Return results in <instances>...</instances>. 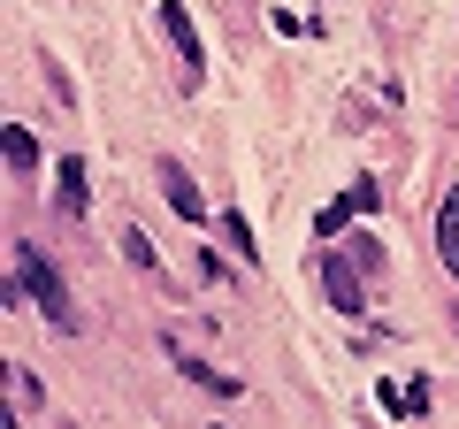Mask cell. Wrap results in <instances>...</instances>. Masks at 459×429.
Listing matches in <instances>:
<instances>
[{"instance_id": "obj_11", "label": "cell", "mask_w": 459, "mask_h": 429, "mask_svg": "<svg viewBox=\"0 0 459 429\" xmlns=\"http://www.w3.org/2000/svg\"><path fill=\"white\" fill-rule=\"evenodd\" d=\"M383 407H391V414H421L429 407V383H413V391H406V383H383Z\"/></svg>"}, {"instance_id": "obj_1", "label": "cell", "mask_w": 459, "mask_h": 429, "mask_svg": "<svg viewBox=\"0 0 459 429\" xmlns=\"http://www.w3.org/2000/svg\"><path fill=\"white\" fill-rule=\"evenodd\" d=\"M16 276H23V299H31V307L47 314L54 330H77V299H69L62 268H54L39 246H23V238H16Z\"/></svg>"}, {"instance_id": "obj_9", "label": "cell", "mask_w": 459, "mask_h": 429, "mask_svg": "<svg viewBox=\"0 0 459 429\" xmlns=\"http://www.w3.org/2000/svg\"><path fill=\"white\" fill-rule=\"evenodd\" d=\"M177 368L199 383V391H214V398H238V376H222V368H207V361H192V353H177Z\"/></svg>"}, {"instance_id": "obj_8", "label": "cell", "mask_w": 459, "mask_h": 429, "mask_svg": "<svg viewBox=\"0 0 459 429\" xmlns=\"http://www.w3.org/2000/svg\"><path fill=\"white\" fill-rule=\"evenodd\" d=\"M0 153H8V169H16V177H31V169H39V138L23 131V123H8V131H0Z\"/></svg>"}, {"instance_id": "obj_7", "label": "cell", "mask_w": 459, "mask_h": 429, "mask_svg": "<svg viewBox=\"0 0 459 429\" xmlns=\"http://www.w3.org/2000/svg\"><path fill=\"white\" fill-rule=\"evenodd\" d=\"M161 192H169V207H177L184 223H199V214H207V207H199V192H192V177H184L177 162H161Z\"/></svg>"}, {"instance_id": "obj_5", "label": "cell", "mask_w": 459, "mask_h": 429, "mask_svg": "<svg viewBox=\"0 0 459 429\" xmlns=\"http://www.w3.org/2000/svg\"><path fill=\"white\" fill-rule=\"evenodd\" d=\"M54 199H62V214H84V207H92V184H84V162H77V153L54 162Z\"/></svg>"}, {"instance_id": "obj_4", "label": "cell", "mask_w": 459, "mask_h": 429, "mask_svg": "<svg viewBox=\"0 0 459 429\" xmlns=\"http://www.w3.org/2000/svg\"><path fill=\"white\" fill-rule=\"evenodd\" d=\"M322 284H329V299H337L344 314H360V307H368V284L352 276V261H344V253H322Z\"/></svg>"}, {"instance_id": "obj_3", "label": "cell", "mask_w": 459, "mask_h": 429, "mask_svg": "<svg viewBox=\"0 0 459 429\" xmlns=\"http://www.w3.org/2000/svg\"><path fill=\"white\" fill-rule=\"evenodd\" d=\"M161 31H169V47H177V62H184V84H199V31H192V16H184L177 0H161Z\"/></svg>"}, {"instance_id": "obj_10", "label": "cell", "mask_w": 459, "mask_h": 429, "mask_svg": "<svg viewBox=\"0 0 459 429\" xmlns=\"http://www.w3.org/2000/svg\"><path fill=\"white\" fill-rule=\"evenodd\" d=\"M8 407H16V414H39V407H47V398H39V383H31V368H23V361H8Z\"/></svg>"}, {"instance_id": "obj_12", "label": "cell", "mask_w": 459, "mask_h": 429, "mask_svg": "<svg viewBox=\"0 0 459 429\" xmlns=\"http://www.w3.org/2000/svg\"><path fill=\"white\" fill-rule=\"evenodd\" d=\"M222 238H230V246H238V253H246V261H253V253H261V246H253V231H246V214H222Z\"/></svg>"}, {"instance_id": "obj_6", "label": "cell", "mask_w": 459, "mask_h": 429, "mask_svg": "<svg viewBox=\"0 0 459 429\" xmlns=\"http://www.w3.org/2000/svg\"><path fill=\"white\" fill-rule=\"evenodd\" d=\"M437 261L459 276V184L444 192V207H437Z\"/></svg>"}, {"instance_id": "obj_2", "label": "cell", "mask_w": 459, "mask_h": 429, "mask_svg": "<svg viewBox=\"0 0 459 429\" xmlns=\"http://www.w3.org/2000/svg\"><path fill=\"white\" fill-rule=\"evenodd\" d=\"M376 184H352V192H337V199H329V207L322 214H314V238H337L344 231V223H352V214H376Z\"/></svg>"}]
</instances>
